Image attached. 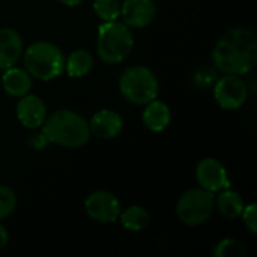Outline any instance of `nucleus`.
Returning <instances> with one entry per match:
<instances>
[{"instance_id":"7","label":"nucleus","mask_w":257,"mask_h":257,"mask_svg":"<svg viewBox=\"0 0 257 257\" xmlns=\"http://www.w3.org/2000/svg\"><path fill=\"white\" fill-rule=\"evenodd\" d=\"M214 98L224 110H236L242 107L248 98L247 83L236 74H226L214 87Z\"/></svg>"},{"instance_id":"9","label":"nucleus","mask_w":257,"mask_h":257,"mask_svg":"<svg viewBox=\"0 0 257 257\" xmlns=\"http://www.w3.org/2000/svg\"><path fill=\"white\" fill-rule=\"evenodd\" d=\"M196 179L200 188H205L211 193L230 188L227 170L217 158H203L196 167Z\"/></svg>"},{"instance_id":"14","label":"nucleus","mask_w":257,"mask_h":257,"mask_svg":"<svg viewBox=\"0 0 257 257\" xmlns=\"http://www.w3.org/2000/svg\"><path fill=\"white\" fill-rule=\"evenodd\" d=\"M142 119L148 130L154 133H161L170 125L172 111H170V107L164 101H160L155 98L154 101L146 104Z\"/></svg>"},{"instance_id":"11","label":"nucleus","mask_w":257,"mask_h":257,"mask_svg":"<svg viewBox=\"0 0 257 257\" xmlns=\"http://www.w3.org/2000/svg\"><path fill=\"white\" fill-rule=\"evenodd\" d=\"M17 117L23 126L36 130L42 126L47 117V107L39 96L27 93L17 104Z\"/></svg>"},{"instance_id":"10","label":"nucleus","mask_w":257,"mask_h":257,"mask_svg":"<svg viewBox=\"0 0 257 257\" xmlns=\"http://www.w3.org/2000/svg\"><path fill=\"white\" fill-rule=\"evenodd\" d=\"M157 15L154 0H125L120 5V18L130 29H143L149 26Z\"/></svg>"},{"instance_id":"19","label":"nucleus","mask_w":257,"mask_h":257,"mask_svg":"<svg viewBox=\"0 0 257 257\" xmlns=\"http://www.w3.org/2000/svg\"><path fill=\"white\" fill-rule=\"evenodd\" d=\"M120 0H93V11L102 21H114L120 17Z\"/></svg>"},{"instance_id":"23","label":"nucleus","mask_w":257,"mask_h":257,"mask_svg":"<svg viewBox=\"0 0 257 257\" xmlns=\"http://www.w3.org/2000/svg\"><path fill=\"white\" fill-rule=\"evenodd\" d=\"M8 242H9V235H8V230L0 224V250H3V248H6V245H8Z\"/></svg>"},{"instance_id":"2","label":"nucleus","mask_w":257,"mask_h":257,"mask_svg":"<svg viewBox=\"0 0 257 257\" xmlns=\"http://www.w3.org/2000/svg\"><path fill=\"white\" fill-rule=\"evenodd\" d=\"M42 136L47 142L63 148H81L90 139L89 122L72 110H57L42 123Z\"/></svg>"},{"instance_id":"22","label":"nucleus","mask_w":257,"mask_h":257,"mask_svg":"<svg viewBox=\"0 0 257 257\" xmlns=\"http://www.w3.org/2000/svg\"><path fill=\"white\" fill-rule=\"evenodd\" d=\"M245 227L251 232L257 233V205L256 203H250L247 206H244L242 214H241Z\"/></svg>"},{"instance_id":"17","label":"nucleus","mask_w":257,"mask_h":257,"mask_svg":"<svg viewBox=\"0 0 257 257\" xmlns=\"http://www.w3.org/2000/svg\"><path fill=\"white\" fill-rule=\"evenodd\" d=\"M93 68V57L87 50H74L65 59V71L71 78H80L89 74Z\"/></svg>"},{"instance_id":"12","label":"nucleus","mask_w":257,"mask_h":257,"mask_svg":"<svg viewBox=\"0 0 257 257\" xmlns=\"http://www.w3.org/2000/svg\"><path fill=\"white\" fill-rule=\"evenodd\" d=\"M90 128V134H95L98 139L102 140H111L116 139L123 128V120L120 117L119 113H116L114 110H99L96 111L89 123Z\"/></svg>"},{"instance_id":"5","label":"nucleus","mask_w":257,"mask_h":257,"mask_svg":"<svg viewBox=\"0 0 257 257\" xmlns=\"http://www.w3.org/2000/svg\"><path fill=\"white\" fill-rule=\"evenodd\" d=\"M120 95L134 105H146L160 93V81L152 69L143 65L126 68L119 78Z\"/></svg>"},{"instance_id":"15","label":"nucleus","mask_w":257,"mask_h":257,"mask_svg":"<svg viewBox=\"0 0 257 257\" xmlns=\"http://www.w3.org/2000/svg\"><path fill=\"white\" fill-rule=\"evenodd\" d=\"M2 84L6 93L15 98H21L30 92L32 77L26 69L11 66L5 69V74L2 77Z\"/></svg>"},{"instance_id":"13","label":"nucleus","mask_w":257,"mask_h":257,"mask_svg":"<svg viewBox=\"0 0 257 257\" xmlns=\"http://www.w3.org/2000/svg\"><path fill=\"white\" fill-rule=\"evenodd\" d=\"M23 53V39L11 27H0V69L5 71L17 63Z\"/></svg>"},{"instance_id":"3","label":"nucleus","mask_w":257,"mask_h":257,"mask_svg":"<svg viewBox=\"0 0 257 257\" xmlns=\"http://www.w3.org/2000/svg\"><path fill=\"white\" fill-rule=\"evenodd\" d=\"M134 47V36L131 29L117 20L104 21L98 27L96 53L107 65L123 62Z\"/></svg>"},{"instance_id":"1","label":"nucleus","mask_w":257,"mask_h":257,"mask_svg":"<svg viewBox=\"0 0 257 257\" xmlns=\"http://www.w3.org/2000/svg\"><path fill=\"white\" fill-rule=\"evenodd\" d=\"M214 65L226 72L244 75L254 69L257 63V35L248 27L227 30L212 50Z\"/></svg>"},{"instance_id":"18","label":"nucleus","mask_w":257,"mask_h":257,"mask_svg":"<svg viewBox=\"0 0 257 257\" xmlns=\"http://www.w3.org/2000/svg\"><path fill=\"white\" fill-rule=\"evenodd\" d=\"M119 220H120V224L126 230H130V232H140V230H143L149 224L151 215H149V212L143 206L133 205V206L126 208L123 212H120Z\"/></svg>"},{"instance_id":"21","label":"nucleus","mask_w":257,"mask_h":257,"mask_svg":"<svg viewBox=\"0 0 257 257\" xmlns=\"http://www.w3.org/2000/svg\"><path fill=\"white\" fill-rule=\"evenodd\" d=\"M17 208V196L12 188L0 184V220L9 217Z\"/></svg>"},{"instance_id":"16","label":"nucleus","mask_w":257,"mask_h":257,"mask_svg":"<svg viewBox=\"0 0 257 257\" xmlns=\"http://www.w3.org/2000/svg\"><path fill=\"white\" fill-rule=\"evenodd\" d=\"M215 206L220 211V214L229 220H235L241 217L242 209H244V200L239 196V193L226 188L221 190L220 194L215 197Z\"/></svg>"},{"instance_id":"24","label":"nucleus","mask_w":257,"mask_h":257,"mask_svg":"<svg viewBox=\"0 0 257 257\" xmlns=\"http://www.w3.org/2000/svg\"><path fill=\"white\" fill-rule=\"evenodd\" d=\"M62 5H65V6H78V5H81L84 0H59Z\"/></svg>"},{"instance_id":"20","label":"nucleus","mask_w":257,"mask_h":257,"mask_svg":"<svg viewBox=\"0 0 257 257\" xmlns=\"http://www.w3.org/2000/svg\"><path fill=\"white\" fill-rule=\"evenodd\" d=\"M214 256L215 257H245L247 256V250L244 247L242 242H239L238 239H223L221 242L217 244L215 250H214Z\"/></svg>"},{"instance_id":"4","label":"nucleus","mask_w":257,"mask_h":257,"mask_svg":"<svg viewBox=\"0 0 257 257\" xmlns=\"http://www.w3.org/2000/svg\"><path fill=\"white\" fill-rule=\"evenodd\" d=\"M24 66L32 78L50 81L65 71V56L56 44L35 41L24 53Z\"/></svg>"},{"instance_id":"6","label":"nucleus","mask_w":257,"mask_h":257,"mask_svg":"<svg viewBox=\"0 0 257 257\" xmlns=\"http://www.w3.org/2000/svg\"><path fill=\"white\" fill-rule=\"evenodd\" d=\"M215 209L214 193L205 188H193L184 193L176 203V215L185 226L205 224Z\"/></svg>"},{"instance_id":"8","label":"nucleus","mask_w":257,"mask_h":257,"mask_svg":"<svg viewBox=\"0 0 257 257\" xmlns=\"http://www.w3.org/2000/svg\"><path fill=\"white\" fill-rule=\"evenodd\" d=\"M84 211L96 223L111 224L119 220L122 212L119 199L110 191H93L84 200Z\"/></svg>"}]
</instances>
